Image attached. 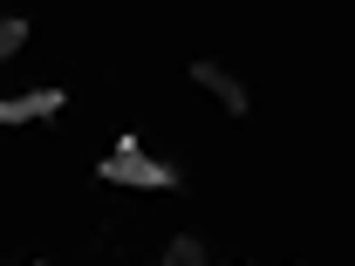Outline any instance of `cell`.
Returning a JSON list of instances; mask_svg holds the SVG:
<instances>
[{
  "label": "cell",
  "mask_w": 355,
  "mask_h": 266,
  "mask_svg": "<svg viewBox=\"0 0 355 266\" xmlns=\"http://www.w3.org/2000/svg\"><path fill=\"white\" fill-rule=\"evenodd\" d=\"M96 171L110 177V184H144V191H171V184H178L171 164H157V157H144V150H137V136H123V143H116V157H103Z\"/></svg>",
  "instance_id": "1"
},
{
  "label": "cell",
  "mask_w": 355,
  "mask_h": 266,
  "mask_svg": "<svg viewBox=\"0 0 355 266\" xmlns=\"http://www.w3.org/2000/svg\"><path fill=\"white\" fill-rule=\"evenodd\" d=\"M191 76H198V82L212 89V96H219V103H225V109H232V116H246V109H253V103H246V82H239V76H225L219 62H198Z\"/></svg>",
  "instance_id": "2"
},
{
  "label": "cell",
  "mask_w": 355,
  "mask_h": 266,
  "mask_svg": "<svg viewBox=\"0 0 355 266\" xmlns=\"http://www.w3.org/2000/svg\"><path fill=\"white\" fill-rule=\"evenodd\" d=\"M62 109V89H35V96H7L0 103V123H35V116H55Z\"/></svg>",
  "instance_id": "3"
},
{
  "label": "cell",
  "mask_w": 355,
  "mask_h": 266,
  "mask_svg": "<svg viewBox=\"0 0 355 266\" xmlns=\"http://www.w3.org/2000/svg\"><path fill=\"white\" fill-rule=\"evenodd\" d=\"M157 266H212V260H205V246L184 232V239H171V246H164V260H157Z\"/></svg>",
  "instance_id": "4"
},
{
  "label": "cell",
  "mask_w": 355,
  "mask_h": 266,
  "mask_svg": "<svg viewBox=\"0 0 355 266\" xmlns=\"http://www.w3.org/2000/svg\"><path fill=\"white\" fill-rule=\"evenodd\" d=\"M21 42H28V21H0V55H14Z\"/></svg>",
  "instance_id": "5"
}]
</instances>
